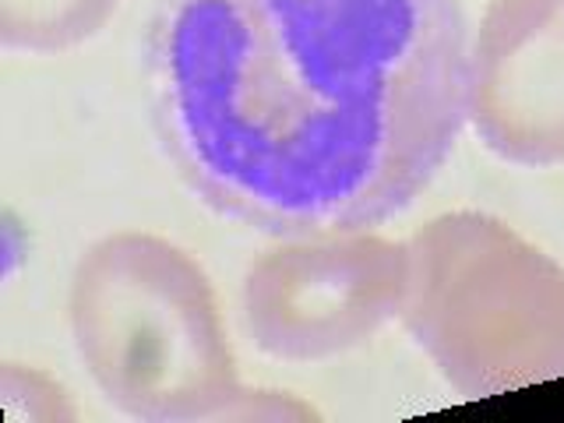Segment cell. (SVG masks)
<instances>
[{
    "mask_svg": "<svg viewBox=\"0 0 564 423\" xmlns=\"http://www.w3.org/2000/svg\"><path fill=\"white\" fill-rule=\"evenodd\" d=\"M78 360L131 420H223L240 395L216 290L184 247L113 234L78 258L67 293Z\"/></svg>",
    "mask_w": 564,
    "mask_h": 423,
    "instance_id": "obj_2",
    "label": "cell"
},
{
    "mask_svg": "<svg viewBox=\"0 0 564 423\" xmlns=\"http://www.w3.org/2000/svg\"><path fill=\"white\" fill-rule=\"evenodd\" d=\"M402 325L458 395L564 378V269L487 212H445L405 240Z\"/></svg>",
    "mask_w": 564,
    "mask_h": 423,
    "instance_id": "obj_3",
    "label": "cell"
},
{
    "mask_svg": "<svg viewBox=\"0 0 564 423\" xmlns=\"http://www.w3.org/2000/svg\"><path fill=\"white\" fill-rule=\"evenodd\" d=\"M317 420V413L307 402H300L286 392H243L229 402V410L223 413V420Z\"/></svg>",
    "mask_w": 564,
    "mask_h": 423,
    "instance_id": "obj_7",
    "label": "cell"
},
{
    "mask_svg": "<svg viewBox=\"0 0 564 423\" xmlns=\"http://www.w3.org/2000/svg\"><path fill=\"white\" fill-rule=\"evenodd\" d=\"M120 0H0V43L22 53H64L106 29Z\"/></svg>",
    "mask_w": 564,
    "mask_h": 423,
    "instance_id": "obj_6",
    "label": "cell"
},
{
    "mask_svg": "<svg viewBox=\"0 0 564 423\" xmlns=\"http://www.w3.org/2000/svg\"><path fill=\"white\" fill-rule=\"evenodd\" d=\"M410 275L402 240L360 234L290 237L243 275V328L261 352L290 364L364 346L399 317Z\"/></svg>",
    "mask_w": 564,
    "mask_h": 423,
    "instance_id": "obj_4",
    "label": "cell"
},
{
    "mask_svg": "<svg viewBox=\"0 0 564 423\" xmlns=\"http://www.w3.org/2000/svg\"><path fill=\"white\" fill-rule=\"evenodd\" d=\"M466 117L505 163H564V0H490L469 46Z\"/></svg>",
    "mask_w": 564,
    "mask_h": 423,
    "instance_id": "obj_5",
    "label": "cell"
},
{
    "mask_svg": "<svg viewBox=\"0 0 564 423\" xmlns=\"http://www.w3.org/2000/svg\"><path fill=\"white\" fill-rule=\"evenodd\" d=\"M145 93L219 216L360 234L410 208L463 134L469 25L458 0H155Z\"/></svg>",
    "mask_w": 564,
    "mask_h": 423,
    "instance_id": "obj_1",
    "label": "cell"
}]
</instances>
